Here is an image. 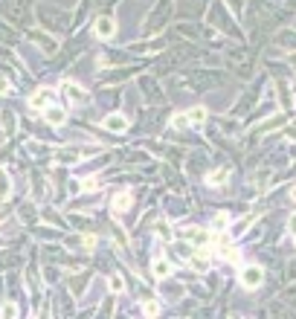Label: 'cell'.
Listing matches in <instances>:
<instances>
[{
	"instance_id": "6da1fadb",
	"label": "cell",
	"mask_w": 296,
	"mask_h": 319,
	"mask_svg": "<svg viewBox=\"0 0 296 319\" xmlns=\"http://www.w3.org/2000/svg\"><path fill=\"white\" fill-rule=\"evenodd\" d=\"M186 261H189V267L195 273H206L212 267V252H209V247H195Z\"/></svg>"
},
{
	"instance_id": "7a4b0ae2",
	"label": "cell",
	"mask_w": 296,
	"mask_h": 319,
	"mask_svg": "<svg viewBox=\"0 0 296 319\" xmlns=\"http://www.w3.org/2000/svg\"><path fill=\"white\" fill-rule=\"evenodd\" d=\"M61 90H64V96H67V102H73V105H84V102L90 99L82 84H79V82H70V79H64V82H61Z\"/></svg>"
},
{
	"instance_id": "3957f363",
	"label": "cell",
	"mask_w": 296,
	"mask_h": 319,
	"mask_svg": "<svg viewBox=\"0 0 296 319\" xmlns=\"http://www.w3.org/2000/svg\"><path fill=\"white\" fill-rule=\"evenodd\" d=\"M212 241L218 244V256H221L224 261H229V264H238V261H241V252L229 244V238L226 235H212Z\"/></svg>"
},
{
	"instance_id": "277c9868",
	"label": "cell",
	"mask_w": 296,
	"mask_h": 319,
	"mask_svg": "<svg viewBox=\"0 0 296 319\" xmlns=\"http://www.w3.org/2000/svg\"><path fill=\"white\" fill-rule=\"evenodd\" d=\"M261 282H264V270H261V267H256V264H247V267L241 270V284H244L247 290H256Z\"/></svg>"
},
{
	"instance_id": "5b68a950",
	"label": "cell",
	"mask_w": 296,
	"mask_h": 319,
	"mask_svg": "<svg viewBox=\"0 0 296 319\" xmlns=\"http://www.w3.org/2000/svg\"><path fill=\"white\" fill-rule=\"evenodd\" d=\"M93 32H96V38L107 41V38L116 35V21H113V18H99V21H96V26H93Z\"/></svg>"
},
{
	"instance_id": "8992f818",
	"label": "cell",
	"mask_w": 296,
	"mask_h": 319,
	"mask_svg": "<svg viewBox=\"0 0 296 319\" xmlns=\"http://www.w3.org/2000/svg\"><path fill=\"white\" fill-rule=\"evenodd\" d=\"M49 102H52V90H47V87H41V90H35L29 96V107L32 110H47Z\"/></svg>"
},
{
	"instance_id": "52a82bcc",
	"label": "cell",
	"mask_w": 296,
	"mask_h": 319,
	"mask_svg": "<svg viewBox=\"0 0 296 319\" xmlns=\"http://www.w3.org/2000/svg\"><path fill=\"white\" fill-rule=\"evenodd\" d=\"M131 201H134V195H131V189H122V192H116V195H113V206H110V209H113V212H125V209H128L131 206Z\"/></svg>"
},
{
	"instance_id": "ba28073f",
	"label": "cell",
	"mask_w": 296,
	"mask_h": 319,
	"mask_svg": "<svg viewBox=\"0 0 296 319\" xmlns=\"http://www.w3.org/2000/svg\"><path fill=\"white\" fill-rule=\"evenodd\" d=\"M105 128L113 131V134H122V131H128V116H122V113H110V116H105Z\"/></svg>"
},
{
	"instance_id": "9c48e42d",
	"label": "cell",
	"mask_w": 296,
	"mask_h": 319,
	"mask_svg": "<svg viewBox=\"0 0 296 319\" xmlns=\"http://www.w3.org/2000/svg\"><path fill=\"white\" fill-rule=\"evenodd\" d=\"M93 148H61L58 151V160L61 163H79V157H84V154H90Z\"/></svg>"
},
{
	"instance_id": "30bf717a",
	"label": "cell",
	"mask_w": 296,
	"mask_h": 319,
	"mask_svg": "<svg viewBox=\"0 0 296 319\" xmlns=\"http://www.w3.org/2000/svg\"><path fill=\"white\" fill-rule=\"evenodd\" d=\"M44 119H47L49 125H55V128H58V125H64V122H67V113H64V107H47V110H44Z\"/></svg>"
},
{
	"instance_id": "8fae6325",
	"label": "cell",
	"mask_w": 296,
	"mask_h": 319,
	"mask_svg": "<svg viewBox=\"0 0 296 319\" xmlns=\"http://www.w3.org/2000/svg\"><path fill=\"white\" fill-rule=\"evenodd\" d=\"M9 195H12V177L6 168H0V201H9Z\"/></svg>"
},
{
	"instance_id": "7c38bea8",
	"label": "cell",
	"mask_w": 296,
	"mask_h": 319,
	"mask_svg": "<svg viewBox=\"0 0 296 319\" xmlns=\"http://www.w3.org/2000/svg\"><path fill=\"white\" fill-rule=\"evenodd\" d=\"M151 273H154L157 279H166V276H171V264H168L166 259H154V264H151Z\"/></svg>"
},
{
	"instance_id": "4fadbf2b",
	"label": "cell",
	"mask_w": 296,
	"mask_h": 319,
	"mask_svg": "<svg viewBox=\"0 0 296 319\" xmlns=\"http://www.w3.org/2000/svg\"><path fill=\"white\" fill-rule=\"evenodd\" d=\"M160 310H163V305H160L157 299H145V302H142V316L154 319L157 313H160Z\"/></svg>"
},
{
	"instance_id": "5bb4252c",
	"label": "cell",
	"mask_w": 296,
	"mask_h": 319,
	"mask_svg": "<svg viewBox=\"0 0 296 319\" xmlns=\"http://www.w3.org/2000/svg\"><path fill=\"white\" fill-rule=\"evenodd\" d=\"M226 177H229V168H218L212 174H206V183H209V186H224Z\"/></svg>"
},
{
	"instance_id": "9a60e30c",
	"label": "cell",
	"mask_w": 296,
	"mask_h": 319,
	"mask_svg": "<svg viewBox=\"0 0 296 319\" xmlns=\"http://www.w3.org/2000/svg\"><path fill=\"white\" fill-rule=\"evenodd\" d=\"M186 116H189V125H203L206 122V107H192V110H186Z\"/></svg>"
},
{
	"instance_id": "2e32d148",
	"label": "cell",
	"mask_w": 296,
	"mask_h": 319,
	"mask_svg": "<svg viewBox=\"0 0 296 319\" xmlns=\"http://www.w3.org/2000/svg\"><path fill=\"white\" fill-rule=\"evenodd\" d=\"M18 313H21V310H18L15 302H3V305H0V319H18Z\"/></svg>"
},
{
	"instance_id": "e0dca14e",
	"label": "cell",
	"mask_w": 296,
	"mask_h": 319,
	"mask_svg": "<svg viewBox=\"0 0 296 319\" xmlns=\"http://www.w3.org/2000/svg\"><path fill=\"white\" fill-rule=\"evenodd\" d=\"M99 186H102V183H99V177H84L79 189H82V192H99Z\"/></svg>"
},
{
	"instance_id": "ac0fdd59",
	"label": "cell",
	"mask_w": 296,
	"mask_h": 319,
	"mask_svg": "<svg viewBox=\"0 0 296 319\" xmlns=\"http://www.w3.org/2000/svg\"><path fill=\"white\" fill-rule=\"evenodd\" d=\"M107 284H110V290H116V293L125 290V279H122L119 273H116V276H110V282H107Z\"/></svg>"
},
{
	"instance_id": "d6986e66",
	"label": "cell",
	"mask_w": 296,
	"mask_h": 319,
	"mask_svg": "<svg viewBox=\"0 0 296 319\" xmlns=\"http://www.w3.org/2000/svg\"><path fill=\"white\" fill-rule=\"evenodd\" d=\"M212 226H215V229H224V226H229V215H226V212H221V215H215V221H212Z\"/></svg>"
},
{
	"instance_id": "ffe728a7",
	"label": "cell",
	"mask_w": 296,
	"mask_h": 319,
	"mask_svg": "<svg viewBox=\"0 0 296 319\" xmlns=\"http://www.w3.org/2000/svg\"><path fill=\"white\" fill-rule=\"evenodd\" d=\"M171 125H174V128H189V116H186V113H177V116L171 119Z\"/></svg>"
},
{
	"instance_id": "44dd1931",
	"label": "cell",
	"mask_w": 296,
	"mask_h": 319,
	"mask_svg": "<svg viewBox=\"0 0 296 319\" xmlns=\"http://www.w3.org/2000/svg\"><path fill=\"white\" fill-rule=\"evenodd\" d=\"M0 93H12V84L6 82V76H0Z\"/></svg>"
},
{
	"instance_id": "7402d4cb",
	"label": "cell",
	"mask_w": 296,
	"mask_h": 319,
	"mask_svg": "<svg viewBox=\"0 0 296 319\" xmlns=\"http://www.w3.org/2000/svg\"><path fill=\"white\" fill-rule=\"evenodd\" d=\"M287 229H290V232H293V235H296V212L290 215V218H287Z\"/></svg>"
},
{
	"instance_id": "603a6c76",
	"label": "cell",
	"mask_w": 296,
	"mask_h": 319,
	"mask_svg": "<svg viewBox=\"0 0 296 319\" xmlns=\"http://www.w3.org/2000/svg\"><path fill=\"white\" fill-rule=\"evenodd\" d=\"M82 241H84V247H96V235H84Z\"/></svg>"
},
{
	"instance_id": "cb8c5ba5",
	"label": "cell",
	"mask_w": 296,
	"mask_h": 319,
	"mask_svg": "<svg viewBox=\"0 0 296 319\" xmlns=\"http://www.w3.org/2000/svg\"><path fill=\"white\" fill-rule=\"evenodd\" d=\"M284 134H287V140H293V142H296V128H287Z\"/></svg>"
},
{
	"instance_id": "d4e9b609",
	"label": "cell",
	"mask_w": 296,
	"mask_h": 319,
	"mask_svg": "<svg viewBox=\"0 0 296 319\" xmlns=\"http://www.w3.org/2000/svg\"><path fill=\"white\" fill-rule=\"evenodd\" d=\"M38 319H49V310H41V316Z\"/></svg>"
},
{
	"instance_id": "484cf974",
	"label": "cell",
	"mask_w": 296,
	"mask_h": 319,
	"mask_svg": "<svg viewBox=\"0 0 296 319\" xmlns=\"http://www.w3.org/2000/svg\"><path fill=\"white\" fill-rule=\"evenodd\" d=\"M290 198H293V201H296V186H293V192H290Z\"/></svg>"
},
{
	"instance_id": "4316f807",
	"label": "cell",
	"mask_w": 296,
	"mask_h": 319,
	"mask_svg": "<svg viewBox=\"0 0 296 319\" xmlns=\"http://www.w3.org/2000/svg\"><path fill=\"white\" fill-rule=\"evenodd\" d=\"M293 238H296V235H293Z\"/></svg>"
}]
</instances>
